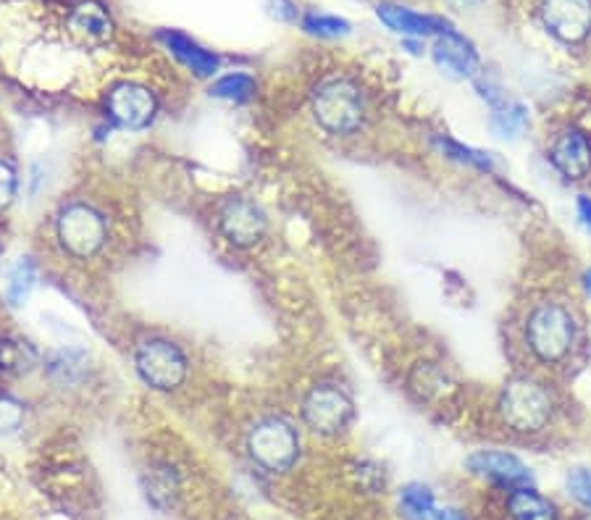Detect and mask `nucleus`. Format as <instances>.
Segmentation results:
<instances>
[{
  "label": "nucleus",
  "mask_w": 591,
  "mask_h": 520,
  "mask_svg": "<svg viewBox=\"0 0 591 520\" xmlns=\"http://www.w3.org/2000/svg\"><path fill=\"white\" fill-rule=\"evenodd\" d=\"M38 363V352L32 350L30 342L22 339H9L0 344V369L11 373H27Z\"/></svg>",
  "instance_id": "obj_22"
},
{
  "label": "nucleus",
  "mask_w": 591,
  "mask_h": 520,
  "mask_svg": "<svg viewBox=\"0 0 591 520\" xmlns=\"http://www.w3.org/2000/svg\"><path fill=\"white\" fill-rule=\"evenodd\" d=\"M507 516L513 520H558V510L534 487H520L507 497Z\"/></svg>",
  "instance_id": "obj_18"
},
{
  "label": "nucleus",
  "mask_w": 591,
  "mask_h": 520,
  "mask_svg": "<svg viewBox=\"0 0 591 520\" xmlns=\"http://www.w3.org/2000/svg\"><path fill=\"white\" fill-rule=\"evenodd\" d=\"M576 208H579V219L583 221V226H587L591 232V198H579Z\"/></svg>",
  "instance_id": "obj_29"
},
{
  "label": "nucleus",
  "mask_w": 591,
  "mask_h": 520,
  "mask_svg": "<svg viewBox=\"0 0 591 520\" xmlns=\"http://www.w3.org/2000/svg\"><path fill=\"white\" fill-rule=\"evenodd\" d=\"M583 289H587V295L591 297V272L583 274Z\"/></svg>",
  "instance_id": "obj_30"
},
{
  "label": "nucleus",
  "mask_w": 591,
  "mask_h": 520,
  "mask_svg": "<svg viewBox=\"0 0 591 520\" xmlns=\"http://www.w3.org/2000/svg\"><path fill=\"white\" fill-rule=\"evenodd\" d=\"M108 119L124 131L148 129L158 116V98L140 82H118L106 95Z\"/></svg>",
  "instance_id": "obj_9"
},
{
  "label": "nucleus",
  "mask_w": 591,
  "mask_h": 520,
  "mask_svg": "<svg viewBox=\"0 0 591 520\" xmlns=\"http://www.w3.org/2000/svg\"><path fill=\"white\" fill-rule=\"evenodd\" d=\"M549 158L566 179H587L591 173V140L583 131L570 129L555 140Z\"/></svg>",
  "instance_id": "obj_14"
},
{
  "label": "nucleus",
  "mask_w": 591,
  "mask_h": 520,
  "mask_svg": "<svg viewBox=\"0 0 591 520\" xmlns=\"http://www.w3.org/2000/svg\"><path fill=\"white\" fill-rule=\"evenodd\" d=\"M440 148L444 150V156L455 158V161L461 163H468V166H476V169L482 171H492V158L486 156L482 150H473V148H463L461 142H452V140H440Z\"/></svg>",
  "instance_id": "obj_25"
},
{
  "label": "nucleus",
  "mask_w": 591,
  "mask_h": 520,
  "mask_svg": "<svg viewBox=\"0 0 591 520\" xmlns=\"http://www.w3.org/2000/svg\"><path fill=\"white\" fill-rule=\"evenodd\" d=\"M215 226L221 237L234 247H255L266 237L268 216L266 211L245 195H229L215 211Z\"/></svg>",
  "instance_id": "obj_7"
},
{
  "label": "nucleus",
  "mask_w": 591,
  "mask_h": 520,
  "mask_svg": "<svg viewBox=\"0 0 591 520\" xmlns=\"http://www.w3.org/2000/svg\"><path fill=\"white\" fill-rule=\"evenodd\" d=\"M528 124H531V116H528V108L520 106V103H505V106L492 110L489 116V129L497 137H503V140H518L528 129Z\"/></svg>",
  "instance_id": "obj_19"
},
{
  "label": "nucleus",
  "mask_w": 591,
  "mask_h": 520,
  "mask_svg": "<svg viewBox=\"0 0 591 520\" xmlns=\"http://www.w3.org/2000/svg\"><path fill=\"white\" fill-rule=\"evenodd\" d=\"M255 89H258V82H255L253 74L232 72L213 82L211 95L226 103H247L250 98H255Z\"/></svg>",
  "instance_id": "obj_21"
},
{
  "label": "nucleus",
  "mask_w": 591,
  "mask_h": 520,
  "mask_svg": "<svg viewBox=\"0 0 591 520\" xmlns=\"http://www.w3.org/2000/svg\"><path fill=\"white\" fill-rule=\"evenodd\" d=\"M24 423V405L19 400L0 394V434L19 432Z\"/></svg>",
  "instance_id": "obj_27"
},
{
  "label": "nucleus",
  "mask_w": 591,
  "mask_h": 520,
  "mask_svg": "<svg viewBox=\"0 0 591 520\" xmlns=\"http://www.w3.org/2000/svg\"><path fill=\"white\" fill-rule=\"evenodd\" d=\"M158 40L169 47V51L177 55L182 64L190 68L194 76H200V79H208V76H213L219 72L221 66V59L211 51H205L203 45L194 43L192 38H187L184 32H177V30H161L158 32Z\"/></svg>",
  "instance_id": "obj_15"
},
{
  "label": "nucleus",
  "mask_w": 591,
  "mask_h": 520,
  "mask_svg": "<svg viewBox=\"0 0 591 520\" xmlns=\"http://www.w3.org/2000/svg\"><path fill=\"white\" fill-rule=\"evenodd\" d=\"M135 369L150 390L177 392L190 376V360L177 342L163 337H148L137 344Z\"/></svg>",
  "instance_id": "obj_4"
},
{
  "label": "nucleus",
  "mask_w": 591,
  "mask_h": 520,
  "mask_svg": "<svg viewBox=\"0 0 591 520\" xmlns=\"http://www.w3.org/2000/svg\"><path fill=\"white\" fill-rule=\"evenodd\" d=\"M398 502L405 520H444V516H447V510H442L440 505H436L431 487L419 481L405 484V487L400 489Z\"/></svg>",
  "instance_id": "obj_17"
},
{
  "label": "nucleus",
  "mask_w": 591,
  "mask_h": 520,
  "mask_svg": "<svg viewBox=\"0 0 591 520\" xmlns=\"http://www.w3.org/2000/svg\"><path fill=\"white\" fill-rule=\"evenodd\" d=\"M545 30L566 45H579L591 34V0H541Z\"/></svg>",
  "instance_id": "obj_10"
},
{
  "label": "nucleus",
  "mask_w": 591,
  "mask_h": 520,
  "mask_svg": "<svg viewBox=\"0 0 591 520\" xmlns=\"http://www.w3.org/2000/svg\"><path fill=\"white\" fill-rule=\"evenodd\" d=\"M552 397L547 386L531 376H516L499 394V413L513 432L534 434L552 421Z\"/></svg>",
  "instance_id": "obj_3"
},
{
  "label": "nucleus",
  "mask_w": 591,
  "mask_h": 520,
  "mask_svg": "<svg viewBox=\"0 0 591 520\" xmlns=\"http://www.w3.org/2000/svg\"><path fill=\"white\" fill-rule=\"evenodd\" d=\"M313 116L329 135H352L366 119V98L352 79L334 76L313 93Z\"/></svg>",
  "instance_id": "obj_2"
},
{
  "label": "nucleus",
  "mask_w": 591,
  "mask_h": 520,
  "mask_svg": "<svg viewBox=\"0 0 591 520\" xmlns=\"http://www.w3.org/2000/svg\"><path fill=\"white\" fill-rule=\"evenodd\" d=\"M303 30L308 34H316V38H326V40H337L350 34V22L347 19L331 17V13H318V11H308L303 17Z\"/></svg>",
  "instance_id": "obj_23"
},
{
  "label": "nucleus",
  "mask_w": 591,
  "mask_h": 520,
  "mask_svg": "<svg viewBox=\"0 0 591 520\" xmlns=\"http://www.w3.org/2000/svg\"><path fill=\"white\" fill-rule=\"evenodd\" d=\"M434 64L442 68L452 79H476L478 74V53L471 40H465L461 32L447 30L436 38L434 43Z\"/></svg>",
  "instance_id": "obj_12"
},
{
  "label": "nucleus",
  "mask_w": 591,
  "mask_h": 520,
  "mask_svg": "<svg viewBox=\"0 0 591 520\" xmlns=\"http://www.w3.org/2000/svg\"><path fill=\"white\" fill-rule=\"evenodd\" d=\"M581 520H591V510H587V516H583Z\"/></svg>",
  "instance_id": "obj_33"
},
{
  "label": "nucleus",
  "mask_w": 591,
  "mask_h": 520,
  "mask_svg": "<svg viewBox=\"0 0 591 520\" xmlns=\"http://www.w3.org/2000/svg\"><path fill=\"white\" fill-rule=\"evenodd\" d=\"M566 489L576 505H581L583 510H591V468L579 466L570 470L566 478Z\"/></svg>",
  "instance_id": "obj_24"
},
{
  "label": "nucleus",
  "mask_w": 591,
  "mask_h": 520,
  "mask_svg": "<svg viewBox=\"0 0 591 520\" xmlns=\"http://www.w3.org/2000/svg\"><path fill=\"white\" fill-rule=\"evenodd\" d=\"M457 3H461V6H471L473 0H457Z\"/></svg>",
  "instance_id": "obj_32"
},
{
  "label": "nucleus",
  "mask_w": 591,
  "mask_h": 520,
  "mask_svg": "<svg viewBox=\"0 0 591 520\" xmlns=\"http://www.w3.org/2000/svg\"><path fill=\"white\" fill-rule=\"evenodd\" d=\"M34 284H38V266H34V261L19 258L9 272V282H6V300L13 308H19V305L30 300Z\"/></svg>",
  "instance_id": "obj_20"
},
{
  "label": "nucleus",
  "mask_w": 591,
  "mask_h": 520,
  "mask_svg": "<svg viewBox=\"0 0 591 520\" xmlns=\"http://www.w3.org/2000/svg\"><path fill=\"white\" fill-rule=\"evenodd\" d=\"M247 453L268 474H287L300 457V434L289 421L271 415L250 428Z\"/></svg>",
  "instance_id": "obj_6"
},
{
  "label": "nucleus",
  "mask_w": 591,
  "mask_h": 520,
  "mask_svg": "<svg viewBox=\"0 0 591 520\" xmlns=\"http://www.w3.org/2000/svg\"><path fill=\"white\" fill-rule=\"evenodd\" d=\"M379 19L384 22L389 30L402 34V38H440L442 32L452 30V26L444 22L442 17H431V13H419L413 9H405V6H394V3H381L379 9Z\"/></svg>",
  "instance_id": "obj_13"
},
{
  "label": "nucleus",
  "mask_w": 591,
  "mask_h": 520,
  "mask_svg": "<svg viewBox=\"0 0 591 520\" xmlns=\"http://www.w3.org/2000/svg\"><path fill=\"white\" fill-rule=\"evenodd\" d=\"M526 339L531 352L545 363H560L573 350L576 321L560 303H541L526 321Z\"/></svg>",
  "instance_id": "obj_5"
},
{
  "label": "nucleus",
  "mask_w": 591,
  "mask_h": 520,
  "mask_svg": "<svg viewBox=\"0 0 591 520\" xmlns=\"http://www.w3.org/2000/svg\"><path fill=\"white\" fill-rule=\"evenodd\" d=\"M19 195V171L9 158L0 156V213L9 211Z\"/></svg>",
  "instance_id": "obj_26"
},
{
  "label": "nucleus",
  "mask_w": 591,
  "mask_h": 520,
  "mask_svg": "<svg viewBox=\"0 0 591 520\" xmlns=\"http://www.w3.org/2000/svg\"><path fill=\"white\" fill-rule=\"evenodd\" d=\"M444 520H465L461 512H455V510H447V516H444Z\"/></svg>",
  "instance_id": "obj_31"
},
{
  "label": "nucleus",
  "mask_w": 591,
  "mask_h": 520,
  "mask_svg": "<svg viewBox=\"0 0 591 520\" xmlns=\"http://www.w3.org/2000/svg\"><path fill=\"white\" fill-rule=\"evenodd\" d=\"M465 468L471 470V476L495 484V487L507 491L520 487H534L531 468H528L524 460H518L516 455L482 449V453H473L468 460H465Z\"/></svg>",
  "instance_id": "obj_11"
},
{
  "label": "nucleus",
  "mask_w": 591,
  "mask_h": 520,
  "mask_svg": "<svg viewBox=\"0 0 591 520\" xmlns=\"http://www.w3.org/2000/svg\"><path fill=\"white\" fill-rule=\"evenodd\" d=\"M53 234L68 258L93 261L108 242V221L93 203L72 200L55 213Z\"/></svg>",
  "instance_id": "obj_1"
},
{
  "label": "nucleus",
  "mask_w": 591,
  "mask_h": 520,
  "mask_svg": "<svg viewBox=\"0 0 591 520\" xmlns=\"http://www.w3.org/2000/svg\"><path fill=\"white\" fill-rule=\"evenodd\" d=\"M352 418V400L342 386L316 384L303 400V421L310 432L337 436Z\"/></svg>",
  "instance_id": "obj_8"
},
{
  "label": "nucleus",
  "mask_w": 591,
  "mask_h": 520,
  "mask_svg": "<svg viewBox=\"0 0 591 520\" xmlns=\"http://www.w3.org/2000/svg\"><path fill=\"white\" fill-rule=\"evenodd\" d=\"M68 30L74 38H80L82 43L101 45L114 34V22H110L108 11L103 9L97 0H82L76 3L72 13H68Z\"/></svg>",
  "instance_id": "obj_16"
},
{
  "label": "nucleus",
  "mask_w": 591,
  "mask_h": 520,
  "mask_svg": "<svg viewBox=\"0 0 591 520\" xmlns=\"http://www.w3.org/2000/svg\"><path fill=\"white\" fill-rule=\"evenodd\" d=\"M271 6H274V13L284 22H292L295 19V6H292V0H268Z\"/></svg>",
  "instance_id": "obj_28"
}]
</instances>
